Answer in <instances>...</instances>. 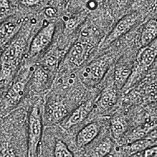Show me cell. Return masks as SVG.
<instances>
[{
  "mask_svg": "<svg viewBox=\"0 0 157 157\" xmlns=\"http://www.w3.org/2000/svg\"><path fill=\"white\" fill-rule=\"evenodd\" d=\"M10 11L9 0H0V25H2L9 16Z\"/></svg>",
  "mask_w": 157,
  "mask_h": 157,
  "instance_id": "obj_21",
  "label": "cell"
},
{
  "mask_svg": "<svg viewBox=\"0 0 157 157\" xmlns=\"http://www.w3.org/2000/svg\"><path fill=\"white\" fill-rule=\"evenodd\" d=\"M155 126H147V127H138L132 130L129 131V132H126L122 136V141L124 144L135 142L137 140L144 138V137L149 133L150 131H151Z\"/></svg>",
  "mask_w": 157,
  "mask_h": 157,
  "instance_id": "obj_14",
  "label": "cell"
},
{
  "mask_svg": "<svg viewBox=\"0 0 157 157\" xmlns=\"http://www.w3.org/2000/svg\"><path fill=\"white\" fill-rule=\"evenodd\" d=\"M42 121L40 111L37 104L32 108L29 121L28 136V156L36 157L39 143L41 139Z\"/></svg>",
  "mask_w": 157,
  "mask_h": 157,
  "instance_id": "obj_2",
  "label": "cell"
},
{
  "mask_svg": "<svg viewBox=\"0 0 157 157\" xmlns=\"http://www.w3.org/2000/svg\"><path fill=\"white\" fill-rule=\"evenodd\" d=\"M92 108L93 102L91 101H88L82 104L81 106L76 108L68 119L62 124L63 128L68 129L82 122L88 117Z\"/></svg>",
  "mask_w": 157,
  "mask_h": 157,
  "instance_id": "obj_7",
  "label": "cell"
},
{
  "mask_svg": "<svg viewBox=\"0 0 157 157\" xmlns=\"http://www.w3.org/2000/svg\"><path fill=\"white\" fill-rule=\"evenodd\" d=\"M24 81H17L14 83L9 91L7 98L11 102H16L22 97L24 94L25 82Z\"/></svg>",
  "mask_w": 157,
  "mask_h": 157,
  "instance_id": "obj_15",
  "label": "cell"
},
{
  "mask_svg": "<svg viewBox=\"0 0 157 157\" xmlns=\"http://www.w3.org/2000/svg\"><path fill=\"white\" fill-rule=\"evenodd\" d=\"M128 124L126 117L122 113H116L110 121V132L113 139L119 141L126 132Z\"/></svg>",
  "mask_w": 157,
  "mask_h": 157,
  "instance_id": "obj_10",
  "label": "cell"
},
{
  "mask_svg": "<svg viewBox=\"0 0 157 157\" xmlns=\"http://www.w3.org/2000/svg\"><path fill=\"white\" fill-rule=\"evenodd\" d=\"M17 25L12 22L4 23L0 25V41L9 37L16 31Z\"/></svg>",
  "mask_w": 157,
  "mask_h": 157,
  "instance_id": "obj_20",
  "label": "cell"
},
{
  "mask_svg": "<svg viewBox=\"0 0 157 157\" xmlns=\"http://www.w3.org/2000/svg\"><path fill=\"white\" fill-rule=\"evenodd\" d=\"M144 138L154 140L156 142V140H157V126L155 127L151 131H150Z\"/></svg>",
  "mask_w": 157,
  "mask_h": 157,
  "instance_id": "obj_23",
  "label": "cell"
},
{
  "mask_svg": "<svg viewBox=\"0 0 157 157\" xmlns=\"http://www.w3.org/2000/svg\"><path fill=\"white\" fill-rule=\"evenodd\" d=\"M156 145H157V140H156Z\"/></svg>",
  "mask_w": 157,
  "mask_h": 157,
  "instance_id": "obj_25",
  "label": "cell"
},
{
  "mask_svg": "<svg viewBox=\"0 0 157 157\" xmlns=\"http://www.w3.org/2000/svg\"><path fill=\"white\" fill-rule=\"evenodd\" d=\"M113 147V142L110 139L106 138L101 141L95 148L94 154L95 156H104L109 154Z\"/></svg>",
  "mask_w": 157,
  "mask_h": 157,
  "instance_id": "obj_18",
  "label": "cell"
},
{
  "mask_svg": "<svg viewBox=\"0 0 157 157\" xmlns=\"http://www.w3.org/2000/svg\"><path fill=\"white\" fill-rule=\"evenodd\" d=\"M23 49L21 45L18 42L11 44L3 52L1 57L2 71L4 74L9 75L12 68L14 66L19 55H21Z\"/></svg>",
  "mask_w": 157,
  "mask_h": 157,
  "instance_id": "obj_6",
  "label": "cell"
},
{
  "mask_svg": "<svg viewBox=\"0 0 157 157\" xmlns=\"http://www.w3.org/2000/svg\"><path fill=\"white\" fill-rule=\"evenodd\" d=\"M57 1H59V2H63V0H57Z\"/></svg>",
  "mask_w": 157,
  "mask_h": 157,
  "instance_id": "obj_24",
  "label": "cell"
},
{
  "mask_svg": "<svg viewBox=\"0 0 157 157\" xmlns=\"http://www.w3.org/2000/svg\"><path fill=\"white\" fill-rule=\"evenodd\" d=\"M101 130V126L97 122L90 123L78 132L76 137V144L78 147H83L93 141Z\"/></svg>",
  "mask_w": 157,
  "mask_h": 157,
  "instance_id": "obj_9",
  "label": "cell"
},
{
  "mask_svg": "<svg viewBox=\"0 0 157 157\" xmlns=\"http://www.w3.org/2000/svg\"><path fill=\"white\" fill-rule=\"evenodd\" d=\"M155 145H156L155 140L143 138L128 144H125V146L123 147V151L127 155L132 156L135 153L142 151L146 149Z\"/></svg>",
  "mask_w": 157,
  "mask_h": 157,
  "instance_id": "obj_11",
  "label": "cell"
},
{
  "mask_svg": "<svg viewBox=\"0 0 157 157\" xmlns=\"http://www.w3.org/2000/svg\"><path fill=\"white\" fill-rule=\"evenodd\" d=\"M116 98L115 91L113 87H108L105 88L101 94L100 99V104L103 108H108L112 106L115 102Z\"/></svg>",
  "mask_w": 157,
  "mask_h": 157,
  "instance_id": "obj_16",
  "label": "cell"
},
{
  "mask_svg": "<svg viewBox=\"0 0 157 157\" xmlns=\"http://www.w3.org/2000/svg\"><path fill=\"white\" fill-rule=\"evenodd\" d=\"M132 68L127 64L120 63L117 64L114 72L113 82L115 86L118 89H122L129 78Z\"/></svg>",
  "mask_w": 157,
  "mask_h": 157,
  "instance_id": "obj_12",
  "label": "cell"
},
{
  "mask_svg": "<svg viewBox=\"0 0 157 157\" xmlns=\"http://www.w3.org/2000/svg\"><path fill=\"white\" fill-rule=\"evenodd\" d=\"M157 37V20L151 19L144 27L140 36V44L142 47L152 42Z\"/></svg>",
  "mask_w": 157,
  "mask_h": 157,
  "instance_id": "obj_13",
  "label": "cell"
},
{
  "mask_svg": "<svg viewBox=\"0 0 157 157\" xmlns=\"http://www.w3.org/2000/svg\"><path fill=\"white\" fill-rule=\"evenodd\" d=\"M139 19L137 13H131L121 18L115 25L110 33L99 44V48L104 49L113 43L117 39L128 32L136 23Z\"/></svg>",
  "mask_w": 157,
  "mask_h": 157,
  "instance_id": "obj_4",
  "label": "cell"
},
{
  "mask_svg": "<svg viewBox=\"0 0 157 157\" xmlns=\"http://www.w3.org/2000/svg\"><path fill=\"white\" fill-rule=\"evenodd\" d=\"M109 64L110 59L106 56H102L91 62L82 71V81L88 85L97 84L105 75Z\"/></svg>",
  "mask_w": 157,
  "mask_h": 157,
  "instance_id": "obj_3",
  "label": "cell"
},
{
  "mask_svg": "<svg viewBox=\"0 0 157 157\" xmlns=\"http://www.w3.org/2000/svg\"><path fill=\"white\" fill-rule=\"evenodd\" d=\"M55 29V23H49L39 31L30 44V56H35L40 54L51 43L54 35Z\"/></svg>",
  "mask_w": 157,
  "mask_h": 157,
  "instance_id": "obj_5",
  "label": "cell"
},
{
  "mask_svg": "<svg viewBox=\"0 0 157 157\" xmlns=\"http://www.w3.org/2000/svg\"><path fill=\"white\" fill-rule=\"evenodd\" d=\"M55 157H74V155L67 145L61 140H57L54 151Z\"/></svg>",
  "mask_w": 157,
  "mask_h": 157,
  "instance_id": "obj_19",
  "label": "cell"
},
{
  "mask_svg": "<svg viewBox=\"0 0 157 157\" xmlns=\"http://www.w3.org/2000/svg\"><path fill=\"white\" fill-rule=\"evenodd\" d=\"M156 57L157 37L152 42L142 47L137 52L132 73L122 89L124 94H126L130 88L133 86L141 74L145 72L151 66Z\"/></svg>",
  "mask_w": 157,
  "mask_h": 157,
  "instance_id": "obj_1",
  "label": "cell"
},
{
  "mask_svg": "<svg viewBox=\"0 0 157 157\" xmlns=\"http://www.w3.org/2000/svg\"><path fill=\"white\" fill-rule=\"evenodd\" d=\"M48 113L55 121H60L68 113L67 109L61 103H55L49 107Z\"/></svg>",
  "mask_w": 157,
  "mask_h": 157,
  "instance_id": "obj_17",
  "label": "cell"
},
{
  "mask_svg": "<svg viewBox=\"0 0 157 157\" xmlns=\"http://www.w3.org/2000/svg\"><path fill=\"white\" fill-rule=\"evenodd\" d=\"M44 0H21V3L25 6H32L40 4Z\"/></svg>",
  "mask_w": 157,
  "mask_h": 157,
  "instance_id": "obj_22",
  "label": "cell"
},
{
  "mask_svg": "<svg viewBox=\"0 0 157 157\" xmlns=\"http://www.w3.org/2000/svg\"><path fill=\"white\" fill-rule=\"evenodd\" d=\"M87 52L86 44L77 42L70 49L65 58V62L71 67H79L86 59Z\"/></svg>",
  "mask_w": 157,
  "mask_h": 157,
  "instance_id": "obj_8",
  "label": "cell"
}]
</instances>
